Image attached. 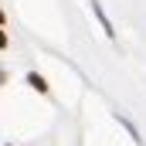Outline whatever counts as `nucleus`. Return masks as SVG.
Segmentation results:
<instances>
[{"label":"nucleus","instance_id":"1","mask_svg":"<svg viewBox=\"0 0 146 146\" xmlns=\"http://www.w3.org/2000/svg\"><path fill=\"white\" fill-rule=\"evenodd\" d=\"M27 85H31L34 92H41V95H48V82H44V75L31 72V75H27Z\"/></svg>","mask_w":146,"mask_h":146},{"label":"nucleus","instance_id":"2","mask_svg":"<svg viewBox=\"0 0 146 146\" xmlns=\"http://www.w3.org/2000/svg\"><path fill=\"white\" fill-rule=\"evenodd\" d=\"M92 3H95V0H92ZM95 17H99V21H102V31H106V34H115V31H112V24H109V17H106V14H102V7H99V3H95Z\"/></svg>","mask_w":146,"mask_h":146},{"label":"nucleus","instance_id":"3","mask_svg":"<svg viewBox=\"0 0 146 146\" xmlns=\"http://www.w3.org/2000/svg\"><path fill=\"white\" fill-rule=\"evenodd\" d=\"M7 48V34H3V24H0V51Z\"/></svg>","mask_w":146,"mask_h":146},{"label":"nucleus","instance_id":"4","mask_svg":"<svg viewBox=\"0 0 146 146\" xmlns=\"http://www.w3.org/2000/svg\"><path fill=\"white\" fill-rule=\"evenodd\" d=\"M3 78H7V75H3V72H0V85H3Z\"/></svg>","mask_w":146,"mask_h":146},{"label":"nucleus","instance_id":"5","mask_svg":"<svg viewBox=\"0 0 146 146\" xmlns=\"http://www.w3.org/2000/svg\"><path fill=\"white\" fill-rule=\"evenodd\" d=\"M0 24H3V10H0Z\"/></svg>","mask_w":146,"mask_h":146}]
</instances>
